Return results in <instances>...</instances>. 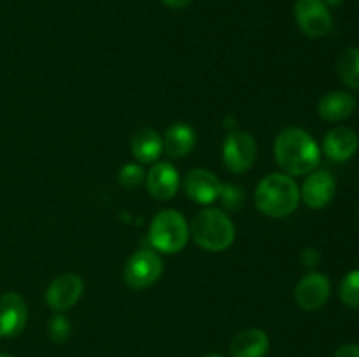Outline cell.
<instances>
[{"instance_id":"7a4b0ae2","label":"cell","mask_w":359,"mask_h":357,"mask_svg":"<svg viewBox=\"0 0 359 357\" xmlns=\"http://www.w3.org/2000/svg\"><path fill=\"white\" fill-rule=\"evenodd\" d=\"M255 203L269 217H286L300 203V189L294 178L286 174H272L263 178L255 191Z\"/></svg>"},{"instance_id":"5bb4252c","label":"cell","mask_w":359,"mask_h":357,"mask_svg":"<svg viewBox=\"0 0 359 357\" xmlns=\"http://www.w3.org/2000/svg\"><path fill=\"white\" fill-rule=\"evenodd\" d=\"M146 184L153 198L161 202L170 200L179 189V172L172 163H156L147 174Z\"/></svg>"},{"instance_id":"e0dca14e","label":"cell","mask_w":359,"mask_h":357,"mask_svg":"<svg viewBox=\"0 0 359 357\" xmlns=\"http://www.w3.org/2000/svg\"><path fill=\"white\" fill-rule=\"evenodd\" d=\"M163 153V139L153 128H140L132 136V154L140 163H153Z\"/></svg>"},{"instance_id":"9c48e42d","label":"cell","mask_w":359,"mask_h":357,"mask_svg":"<svg viewBox=\"0 0 359 357\" xmlns=\"http://www.w3.org/2000/svg\"><path fill=\"white\" fill-rule=\"evenodd\" d=\"M330 293H332V284H330L328 276L323 275V273L312 272L297 284L294 301L304 310L314 312L325 307V303L330 298Z\"/></svg>"},{"instance_id":"5b68a950","label":"cell","mask_w":359,"mask_h":357,"mask_svg":"<svg viewBox=\"0 0 359 357\" xmlns=\"http://www.w3.org/2000/svg\"><path fill=\"white\" fill-rule=\"evenodd\" d=\"M161 273H163V261L151 248H140V251L133 252L123 270L126 286L135 290H142L153 286L160 279Z\"/></svg>"},{"instance_id":"ac0fdd59","label":"cell","mask_w":359,"mask_h":357,"mask_svg":"<svg viewBox=\"0 0 359 357\" xmlns=\"http://www.w3.org/2000/svg\"><path fill=\"white\" fill-rule=\"evenodd\" d=\"M195 140V130L184 122H177L165 133L163 149L170 158H184L193 150Z\"/></svg>"},{"instance_id":"9a60e30c","label":"cell","mask_w":359,"mask_h":357,"mask_svg":"<svg viewBox=\"0 0 359 357\" xmlns=\"http://www.w3.org/2000/svg\"><path fill=\"white\" fill-rule=\"evenodd\" d=\"M269 349V335L263 329L249 328L231 340L230 354L231 357H265Z\"/></svg>"},{"instance_id":"4fadbf2b","label":"cell","mask_w":359,"mask_h":357,"mask_svg":"<svg viewBox=\"0 0 359 357\" xmlns=\"http://www.w3.org/2000/svg\"><path fill=\"white\" fill-rule=\"evenodd\" d=\"M358 147V133L349 126H337V128L330 130L325 136V142H323V150H325L326 156L332 161H339V163L351 160L356 154Z\"/></svg>"},{"instance_id":"603a6c76","label":"cell","mask_w":359,"mask_h":357,"mask_svg":"<svg viewBox=\"0 0 359 357\" xmlns=\"http://www.w3.org/2000/svg\"><path fill=\"white\" fill-rule=\"evenodd\" d=\"M70 331H72V326H70L69 318L63 317V315H55V317L49 321L48 324V332L49 338L56 343H63L70 338Z\"/></svg>"},{"instance_id":"8992f818","label":"cell","mask_w":359,"mask_h":357,"mask_svg":"<svg viewBox=\"0 0 359 357\" xmlns=\"http://www.w3.org/2000/svg\"><path fill=\"white\" fill-rule=\"evenodd\" d=\"M294 18L300 30L311 38L325 37L333 27L332 13L323 0H297Z\"/></svg>"},{"instance_id":"2e32d148","label":"cell","mask_w":359,"mask_h":357,"mask_svg":"<svg viewBox=\"0 0 359 357\" xmlns=\"http://www.w3.org/2000/svg\"><path fill=\"white\" fill-rule=\"evenodd\" d=\"M356 108V98L349 91H332L319 100L318 112L325 121L339 122L349 118Z\"/></svg>"},{"instance_id":"8fae6325","label":"cell","mask_w":359,"mask_h":357,"mask_svg":"<svg viewBox=\"0 0 359 357\" xmlns=\"http://www.w3.org/2000/svg\"><path fill=\"white\" fill-rule=\"evenodd\" d=\"M28 310L25 300L18 293H6L0 296V336L13 338L27 326Z\"/></svg>"},{"instance_id":"6da1fadb","label":"cell","mask_w":359,"mask_h":357,"mask_svg":"<svg viewBox=\"0 0 359 357\" xmlns=\"http://www.w3.org/2000/svg\"><path fill=\"white\" fill-rule=\"evenodd\" d=\"M277 164L286 172V175H309L318 168L321 161L316 140L305 130L286 128L277 135L273 146Z\"/></svg>"},{"instance_id":"83f0119b","label":"cell","mask_w":359,"mask_h":357,"mask_svg":"<svg viewBox=\"0 0 359 357\" xmlns=\"http://www.w3.org/2000/svg\"><path fill=\"white\" fill-rule=\"evenodd\" d=\"M0 357H13V356H6V354H0Z\"/></svg>"},{"instance_id":"52a82bcc","label":"cell","mask_w":359,"mask_h":357,"mask_svg":"<svg viewBox=\"0 0 359 357\" xmlns=\"http://www.w3.org/2000/svg\"><path fill=\"white\" fill-rule=\"evenodd\" d=\"M256 160V142L251 133L233 130L223 142V161L233 174H244Z\"/></svg>"},{"instance_id":"d4e9b609","label":"cell","mask_w":359,"mask_h":357,"mask_svg":"<svg viewBox=\"0 0 359 357\" xmlns=\"http://www.w3.org/2000/svg\"><path fill=\"white\" fill-rule=\"evenodd\" d=\"M302 259H304V265L309 266V268H314L319 262V254L316 248H305V252L302 254Z\"/></svg>"},{"instance_id":"3957f363","label":"cell","mask_w":359,"mask_h":357,"mask_svg":"<svg viewBox=\"0 0 359 357\" xmlns=\"http://www.w3.org/2000/svg\"><path fill=\"white\" fill-rule=\"evenodd\" d=\"M189 237L203 251H226L235 240V226L226 212L221 209H203L189 226Z\"/></svg>"},{"instance_id":"277c9868","label":"cell","mask_w":359,"mask_h":357,"mask_svg":"<svg viewBox=\"0 0 359 357\" xmlns=\"http://www.w3.org/2000/svg\"><path fill=\"white\" fill-rule=\"evenodd\" d=\"M149 240L154 248L165 254H175L186 247L189 240V226L177 210H161L149 226Z\"/></svg>"},{"instance_id":"cb8c5ba5","label":"cell","mask_w":359,"mask_h":357,"mask_svg":"<svg viewBox=\"0 0 359 357\" xmlns=\"http://www.w3.org/2000/svg\"><path fill=\"white\" fill-rule=\"evenodd\" d=\"M333 357H359V345L347 343V345L339 346Z\"/></svg>"},{"instance_id":"7402d4cb","label":"cell","mask_w":359,"mask_h":357,"mask_svg":"<svg viewBox=\"0 0 359 357\" xmlns=\"http://www.w3.org/2000/svg\"><path fill=\"white\" fill-rule=\"evenodd\" d=\"M118 182L125 189H135L144 182V170L140 164L128 163L119 170Z\"/></svg>"},{"instance_id":"ba28073f","label":"cell","mask_w":359,"mask_h":357,"mask_svg":"<svg viewBox=\"0 0 359 357\" xmlns=\"http://www.w3.org/2000/svg\"><path fill=\"white\" fill-rule=\"evenodd\" d=\"M84 284L76 273H63L49 284L46 290V303L51 310L63 312L72 308L81 300Z\"/></svg>"},{"instance_id":"30bf717a","label":"cell","mask_w":359,"mask_h":357,"mask_svg":"<svg viewBox=\"0 0 359 357\" xmlns=\"http://www.w3.org/2000/svg\"><path fill=\"white\" fill-rule=\"evenodd\" d=\"M335 178L328 170H314L305 178L300 198H304L305 205L311 209H325L335 196Z\"/></svg>"},{"instance_id":"44dd1931","label":"cell","mask_w":359,"mask_h":357,"mask_svg":"<svg viewBox=\"0 0 359 357\" xmlns=\"http://www.w3.org/2000/svg\"><path fill=\"white\" fill-rule=\"evenodd\" d=\"M217 200H221V205L226 210H238L244 206L245 192L241 186L221 184V191Z\"/></svg>"},{"instance_id":"4316f807","label":"cell","mask_w":359,"mask_h":357,"mask_svg":"<svg viewBox=\"0 0 359 357\" xmlns=\"http://www.w3.org/2000/svg\"><path fill=\"white\" fill-rule=\"evenodd\" d=\"M205 357H223V356H219V354H209V356H205Z\"/></svg>"},{"instance_id":"484cf974","label":"cell","mask_w":359,"mask_h":357,"mask_svg":"<svg viewBox=\"0 0 359 357\" xmlns=\"http://www.w3.org/2000/svg\"><path fill=\"white\" fill-rule=\"evenodd\" d=\"M167 7H172V9H184L186 6H189L191 0H161Z\"/></svg>"},{"instance_id":"ffe728a7","label":"cell","mask_w":359,"mask_h":357,"mask_svg":"<svg viewBox=\"0 0 359 357\" xmlns=\"http://www.w3.org/2000/svg\"><path fill=\"white\" fill-rule=\"evenodd\" d=\"M339 296L346 307L359 308V270H353L342 279Z\"/></svg>"},{"instance_id":"d6986e66","label":"cell","mask_w":359,"mask_h":357,"mask_svg":"<svg viewBox=\"0 0 359 357\" xmlns=\"http://www.w3.org/2000/svg\"><path fill=\"white\" fill-rule=\"evenodd\" d=\"M337 70L346 86L359 90V48H347L340 52Z\"/></svg>"},{"instance_id":"7c38bea8","label":"cell","mask_w":359,"mask_h":357,"mask_svg":"<svg viewBox=\"0 0 359 357\" xmlns=\"http://www.w3.org/2000/svg\"><path fill=\"white\" fill-rule=\"evenodd\" d=\"M184 191L193 202L200 203V205H209V203L216 202L217 196H219L221 182L212 172L195 168L186 175Z\"/></svg>"}]
</instances>
